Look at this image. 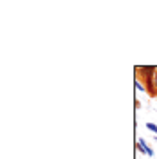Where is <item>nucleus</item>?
<instances>
[{
    "instance_id": "f03ea898",
    "label": "nucleus",
    "mask_w": 157,
    "mask_h": 159,
    "mask_svg": "<svg viewBox=\"0 0 157 159\" xmlns=\"http://www.w3.org/2000/svg\"><path fill=\"white\" fill-rule=\"evenodd\" d=\"M136 148H137V152H141V154H146V156H150V157H154V148L148 147V143L145 141V138H137Z\"/></svg>"
},
{
    "instance_id": "7ed1b4c3",
    "label": "nucleus",
    "mask_w": 157,
    "mask_h": 159,
    "mask_svg": "<svg viewBox=\"0 0 157 159\" xmlns=\"http://www.w3.org/2000/svg\"><path fill=\"white\" fill-rule=\"evenodd\" d=\"M145 127H146V129L150 130V132H154V134L157 136V125H155V123H152V121H148V123L145 125Z\"/></svg>"
},
{
    "instance_id": "20e7f679",
    "label": "nucleus",
    "mask_w": 157,
    "mask_h": 159,
    "mask_svg": "<svg viewBox=\"0 0 157 159\" xmlns=\"http://www.w3.org/2000/svg\"><path fill=\"white\" fill-rule=\"evenodd\" d=\"M134 85H136V89H137V90H143V92H146V90H145V85H143V81H141L139 78H136V83H134Z\"/></svg>"
},
{
    "instance_id": "39448f33",
    "label": "nucleus",
    "mask_w": 157,
    "mask_h": 159,
    "mask_svg": "<svg viewBox=\"0 0 157 159\" xmlns=\"http://www.w3.org/2000/svg\"><path fill=\"white\" fill-rule=\"evenodd\" d=\"M134 107H136V110L141 109V101H139V99H136V101H134Z\"/></svg>"
},
{
    "instance_id": "f257e3e1",
    "label": "nucleus",
    "mask_w": 157,
    "mask_h": 159,
    "mask_svg": "<svg viewBox=\"0 0 157 159\" xmlns=\"http://www.w3.org/2000/svg\"><path fill=\"white\" fill-rule=\"evenodd\" d=\"M157 67L155 65H137L136 67V76L139 80H146V78H154Z\"/></svg>"
},
{
    "instance_id": "423d86ee",
    "label": "nucleus",
    "mask_w": 157,
    "mask_h": 159,
    "mask_svg": "<svg viewBox=\"0 0 157 159\" xmlns=\"http://www.w3.org/2000/svg\"><path fill=\"white\" fill-rule=\"evenodd\" d=\"M154 85H155V90H157V70H155V74H154Z\"/></svg>"
}]
</instances>
